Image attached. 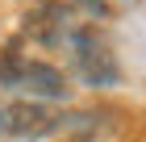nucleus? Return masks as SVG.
<instances>
[{"mask_svg": "<svg viewBox=\"0 0 146 142\" xmlns=\"http://www.w3.org/2000/svg\"><path fill=\"white\" fill-rule=\"evenodd\" d=\"M67 113L50 109V100H17V105H9L4 109V134H13V138H50V134H67L71 130Z\"/></svg>", "mask_w": 146, "mask_h": 142, "instance_id": "3", "label": "nucleus"}, {"mask_svg": "<svg viewBox=\"0 0 146 142\" xmlns=\"http://www.w3.org/2000/svg\"><path fill=\"white\" fill-rule=\"evenodd\" d=\"M0 79L4 88L13 92H21L25 100H67L71 88H67V75L58 71V67L42 63V59H29V55H9L4 67H0Z\"/></svg>", "mask_w": 146, "mask_h": 142, "instance_id": "1", "label": "nucleus"}, {"mask_svg": "<svg viewBox=\"0 0 146 142\" xmlns=\"http://www.w3.org/2000/svg\"><path fill=\"white\" fill-rule=\"evenodd\" d=\"M67 50H71V67L79 71L84 84H92V88L117 84V59H113L109 42H104L96 29H71Z\"/></svg>", "mask_w": 146, "mask_h": 142, "instance_id": "2", "label": "nucleus"}, {"mask_svg": "<svg viewBox=\"0 0 146 142\" xmlns=\"http://www.w3.org/2000/svg\"><path fill=\"white\" fill-rule=\"evenodd\" d=\"M79 142H100V138L92 134V125H79Z\"/></svg>", "mask_w": 146, "mask_h": 142, "instance_id": "4", "label": "nucleus"}, {"mask_svg": "<svg viewBox=\"0 0 146 142\" xmlns=\"http://www.w3.org/2000/svg\"><path fill=\"white\" fill-rule=\"evenodd\" d=\"M0 134H4V109H0Z\"/></svg>", "mask_w": 146, "mask_h": 142, "instance_id": "5", "label": "nucleus"}]
</instances>
